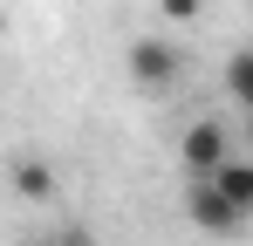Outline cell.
I'll list each match as a JSON object with an SVG mask.
<instances>
[{
    "instance_id": "1",
    "label": "cell",
    "mask_w": 253,
    "mask_h": 246,
    "mask_svg": "<svg viewBox=\"0 0 253 246\" xmlns=\"http://www.w3.org/2000/svg\"><path fill=\"white\" fill-rule=\"evenodd\" d=\"M185 219H192L199 233H212V240H233L253 212H240L233 199H219V192H212V178H192V185H185Z\"/></svg>"
},
{
    "instance_id": "2",
    "label": "cell",
    "mask_w": 253,
    "mask_h": 246,
    "mask_svg": "<svg viewBox=\"0 0 253 246\" xmlns=\"http://www.w3.org/2000/svg\"><path fill=\"white\" fill-rule=\"evenodd\" d=\"M178 158H185V171H192V178H206L212 164H226V158H233V130H226L219 117L185 123V137H178Z\"/></svg>"
},
{
    "instance_id": "3",
    "label": "cell",
    "mask_w": 253,
    "mask_h": 246,
    "mask_svg": "<svg viewBox=\"0 0 253 246\" xmlns=\"http://www.w3.org/2000/svg\"><path fill=\"white\" fill-rule=\"evenodd\" d=\"M124 62H130V82H137L144 96H165L171 82H178V69H185L171 41H130V55H124Z\"/></svg>"
},
{
    "instance_id": "4",
    "label": "cell",
    "mask_w": 253,
    "mask_h": 246,
    "mask_svg": "<svg viewBox=\"0 0 253 246\" xmlns=\"http://www.w3.org/2000/svg\"><path fill=\"white\" fill-rule=\"evenodd\" d=\"M206 178H212V192H219V199H233L240 212H253V164H247V158H226V164H212Z\"/></svg>"
},
{
    "instance_id": "5",
    "label": "cell",
    "mask_w": 253,
    "mask_h": 246,
    "mask_svg": "<svg viewBox=\"0 0 253 246\" xmlns=\"http://www.w3.org/2000/svg\"><path fill=\"white\" fill-rule=\"evenodd\" d=\"M14 192L21 199H55V164L48 158H21L14 164Z\"/></svg>"
},
{
    "instance_id": "6",
    "label": "cell",
    "mask_w": 253,
    "mask_h": 246,
    "mask_svg": "<svg viewBox=\"0 0 253 246\" xmlns=\"http://www.w3.org/2000/svg\"><path fill=\"white\" fill-rule=\"evenodd\" d=\"M226 96H233L240 110H253V55H247V48L226 55Z\"/></svg>"
},
{
    "instance_id": "7",
    "label": "cell",
    "mask_w": 253,
    "mask_h": 246,
    "mask_svg": "<svg viewBox=\"0 0 253 246\" xmlns=\"http://www.w3.org/2000/svg\"><path fill=\"white\" fill-rule=\"evenodd\" d=\"M165 21H199V0H158Z\"/></svg>"
}]
</instances>
